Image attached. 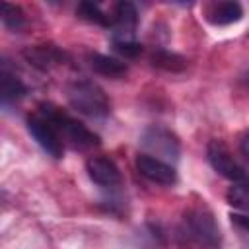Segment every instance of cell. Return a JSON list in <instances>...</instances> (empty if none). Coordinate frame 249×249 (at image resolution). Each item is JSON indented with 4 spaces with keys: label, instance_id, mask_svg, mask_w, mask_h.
<instances>
[{
    "label": "cell",
    "instance_id": "obj_17",
    "mask_svg": "<svg viewBox=\"0 0 249 249\" xmlns=\"http://www.w3.org/2000/svg\"><path fill=\"white\" fill-rule=\"evenodd\" d=\"M0 18H2V23L6 25V27H10V29H19L21 25H23V12L18 8V6H14V4H8V2H4L2 4V8H0Z\"/></svg>",
    "mask_w": 249,
    "mask_h": 249
},
{
    "label": "cell",
    "instance_id": "obj_14",
    "mask_svg": "<svg viewBox=\"0 0 249 249\" xmlns=\"http://www.w3.org/2000/svg\"><path fill=\"white\" fill-rule=\"evenodd\" d=\"M226 198L231 206L243 210L249 214V181H241V183H233L228 193H226Z\"/></svg>",
    "mask_w": 249,
    "mask_h": 249
},
{
    "label": "cell",
    "instance_id": "obj_11",
    "mask_svg": "<svg viewBox=\"0 0 249 249\" xmlns=\"http://www.w3.org/2000/svg\"><path fill=\"white\" fill-rule=\"evenodd\" d=\"M243 8L239 2H214L206 8V19L214 25H230L239 21Z\"/></svg>",
    "mask_w": 249,
    "mask_h": 249
},
{
    "label": "cell",
    "instance_id": "obj_18",
    "mask_svg": "<svg viewBox=\"0 0 249 249\" xmlns=\"http://www.w3.org/2000/svg\"><path fill=\"white\" fill-rule=\"evenodd\" d=\"M230 220L237 233L241 249H249V214H231Z\"/></svg>",
    "mask_w": 249,
    "mask_h": 249
},
{
    "label": "cell",
    "instance_id": "obj_5",
    "mask_svg": "<svg viewBox=\"0 0 249 249\" xmlns=\"http://www.w3.org/2000/svg\"><path fill=\"white\" fill-rule=\"evenodd\" d=\"M27 130L31 132V136L37 140V144L53 158H62L64 154V142L56 130V126L41 113H33L27 119Z\"/></svg>",
    "mask_w": 249,
    "mask_h": 249
},
{
    "label": "cell",
    "instance_id": "obj_16",
    "mask_svg": "<svg viewBox=\"0 0 249 249\" xmlns=\"http://www.w3.org/2000/svg\"><path fill=\"white\" fill-rule=\"evenodd\" d=\"M152 62L154 66H160V68H165V70H181L185 68V58L175 54V53H169V51H158L152 54Z\"/></svg>",
    "mask_w": 249,
    "mask_h": 249
},
{
    "label": "cell",
    "instance_id": "obj_12",
    "mask_svg": "<svg viewBox=\"0 0 249 249\" xmlns=\"http://www.w3.org/2000/svg\"><path fill=\"white\" fill-rule=\"evenodd\" d=\"M89 60V66L97 72V74H103V76H109V78H121L126 74V64L115 56H109V54H101V53H91L88 56Z\"/></svg>",
    "mask_w": 249,
    "mask_h": 249
},
{
    "label": "cell",
    "instance_id": "obj_7",
    "mask_svg": "<svg viewBox=\"0 0 249 249\" xmlns=\"http://www.w3.org/2000/svg\"><path fill=\"white\" fill-rule=\"evenodd\" d=\"M136 169L142 177L158 185H175L177 181V173L171 163L158 160L154 156H148L144 152L136 156Z\"/></svg>",
    "mask_w": 249,
    "mask_h": 249
},
{
    "label": "cell",
    "instance_id": "obj_20",
    "mask_svg": "<svg viewBox=\"0 0 249 249\" xmlns=\"http://www.w3.org/2000/svg\"><path fill=\"white\" fill-rule=\"evenodd\" d=\"M239 150H241V156H243L245 161H247V167H245L247 179H245V181H249V130L243 134V138H241V142H239Z\"/></svg>",
    "mask_w": 249,
    "mask_h": 249
},
{
    "label": "cell",
    "instance_id": "obj_21",
    "mask_svg": "<svg viewBox=\"0 0 249 249\" xmlns=\"http://www.w3.org/2000/svg\"><path fill=\"white\" fill-rule=\"evenodd\" d=\"M243 82H245V86H247V89H249V72H247V76L243 78Z\"/></svg>",
    "mask_w": 249,
    "mask_h": 249
},
{
    "label": "cell",
    "instance_id": "obj_9",
    "mask_svg": "<svg viewBox=\"0 0 249 249\" xmlns=\"http://www.w3.org/2000/svg\"><path fill=\"white\" fill-rule=\"evenodd\" d=\"M86 169H88L89 179L101 187H119L121 185V171L111 158L93 156L86 161Z\"/></svg>",
    "mask_w": 249,
    "mask_h": 249
},
{
    "label": "cell",
    "instance_id": "obj_2",
    "mask_svg": "<svg viewBox=\"0 0 249 249\" xmlns=\"http://www.w3.org/2000/svg\"><path fill=\"white\" fill-rule=\"evenodd\" d=\"M66 97L72 109L88 117H107L111 111V101L107 93L91 80H74L66 88Z\"/></svg>",
    "mask_w": 249,
    "mask_h": 249
},
{
    "label": "cell",
    "instance_id": "obj_10",
    "mask_svg": "<svg viewBox=\"0 0 249 249\" xmlns=\"http://www.w3.org/2000/svg\"><path fill=\"white\" fill-rule=\"evenodd\" d=\"M23 56H25V60L29 64H33L39 70H51V68L58 66L66 58V54L60 49H56L54 45H47V43L45 45L27 47L23 51Z\"/></svg>",
    "mask_w": 249,
    "mask_h": 249
},
{
    "label": "cell",
    "instance_id": "obj_15",
    "mask_svg": "<svg viewBox=\"0 0 249 249\" xmlns=\"http://www.w3.org/2000/svg\"><path fill=\"white\" fill-rule=\"evenodd\" d=\"M76 14L82 18V19H88V21H93V23H99V25H111V16H105L101 12V8L93 2H82L78 4L76 8Z\"/></svg>",
    "mask_w": 249,
    "mask_h": 249
},
{
    "label": "cell",
    "instance_id": "obj_1",
    "mask_svg": "<svg viewBox=\"0 0 249 249\" xmlns=\"http://www.w3.org/2000/svg\"><path fill=\"white\" fill-rule=\"evenodd\" d=\"M58 130L62 142H68L72 148H80V150H88V148H95L99 146V136L89 130L84 123H80L78 119L66 115L64 111H60L58 107L51 105V103H41L39 109Z\"/></svg>",
    "mask_w": 249,
    "mask_h": 249
},
{
    "label": "cell",
    "instance_id": "obj_4",
    "mask_svg": "<svg viewBox=\"0 0 249 249\" xmlns=\"http://www.w3.org/2000/svg\"><path fill=\"white\" fill-rule=\"evenodd\" d=\"M140 144L144 148V154L163 160L167 163L177 161L179 158V140L165 126H160V124L148 126L140 136Z\"/></svg>",
    "mask_w": 249,
    "mask_h": 249
},
{
    "label": "cell",
    "instance_id": "obj_13",
    "mask_svg": "<svg viewBox=\"0 0 249 249\" xmlns=\"http://www.w3.org/2000/svg\"><path fill=\"white\" fill-rule=\"evenodd\" d=\"M0 93H2L4 103L16 101V99L23 97V93H25L23 82L16 74H12L6 66H2V72H0Z\"/></svg>",
    "mask_w": 249,
    "mask_h": 249
},
{
    "label": "cell",
    "instance_id": "obj_8",
    "mask_svg": "<svg viewBox=\"0 0 249 249\" xmlns=\"http://www.w3.org/2000/svg\"><path fill=\"white\" fill-rule=\"evenodd\" d=\"M138 21V12L130 2H119L111 16L113 41H136L134 29Z\"/></svg>",
    "mask_w": 249,
    "mask_h": 249
},
{
    "label": "cell",
    "instance_id": "obj_19",
    "mask_svg": "<svg viewBox=\"0 0 249 249\" xmlns=\"http://www.w3.org/2000/svg\"><path fill=\"white\" fill-rule=\"evenodd\" d=\"M113 47L117 53H121L126 58H132V56L140 54V51H142L138 41H113Z\"/></svg>",
    "mask_w": 249,
    "mask_h": 249
},
{
    "label": "cell",
    "instance_id": "obj_6",
    "mask_svg": "<svg viewBox=\"0 0 249 249\" xmlns=\"http://www.w3.org/2000/svg\"><path fill=\"white\" fill-rule=\"evenodd\" d=\"M206 158L210 161V165L214 167L216 173H220L222 177L233 181V183H241L247 179L245 175V167L231 156L230 148L220 142V140H212L206 148Z\"/></svg>",
    "mask_w": 249,
    "mask_h": 249
},
{
    "label": "cell",
    "instance_id": "obj_3",
    "mask_svg": "<svg viewBox=\"0 0 249 249\" xmlns=\"http://www.w3.org/2000/svg\"><path fill=\"white\" fill-rule=\"evenodd\" d=\"M187 235L204 249H220L222 231L214 214L204 206H195L185 214Z\"/></svg>",
    "mask_w": 249,
    "mask_h": 249
}]
</instances>
